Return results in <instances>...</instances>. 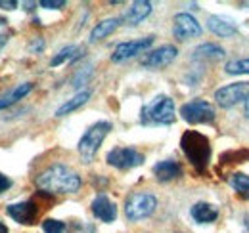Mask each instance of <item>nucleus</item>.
<instances>
[{
    "label": "nucleus",
    "instance_id": "obj_1",
    "mask_svg": "<svg viewBox=\"0 0 249 233\" xmlns=\"http://www.w3.org/2000/svg\"><path fill=\"white\" fill-rule=\"evenodd\" d=\"M35 183L38 189L50 195H65V193H75L81 187V176L73 168L65 165H52L46 170L35 178Z\"/></svg>",
    "mask_w": 249,
    "mask_h": 233
},
{
    "label": "nucleus",
    "instance_id": "obj_2",
    "mask_svg": "<svg viewBox=\"0 0 249 233\" xmlns=\"http://www.w3.org/2000/svg\"><path fill=\"white\" fill-rule=\"evenodd\" d=\"M180 147H182V153L186 155V159L192 163V166L197 172H205L209 159H211L209 138H205L203 134H199L196 130H188L180 138Z\"/></svg>",
    "mask_w": 249,
    "mask_h": 233
},
{
    "label": "nucleus",
    "instance_id": "obj_3",
    "mask_svg": "<svg viewBox=\"0 0 249 233\" xmlns=\"http://www.w3.org/2000/svg\"><path fill=\"white\" fill-rule=\"evenodd\" d=\"M177 118L175 101L169 96H156L150 103L142 107L140 122L142 124H173Z\"/></svg>",
    "mask_w": 249,
    "mask_h": 233
},
{
    "label": "nucleus",
    "instance_id": "obj_4",
    "mask_svg": "<svg viewBox=\"0 0 249 233\" xmlns=\"http://www.w3.org/2000/svg\"><path fill=\"white\" fill-rule=\"evenodd\" d=\"M109 130H111V122L100 120V122H94L92 126L83 134V138L79 140V153H81L85 163L92 161L94 155L98 153V149L102 146V142L109 134Z\"/></svg>",
    "mask_w": 249,
    "mask_h": 233
},
{
    "label": "nucleus",
    "instance_id": "obj_5",
    "mask_svg": "<svg viewBox=\"0 0 249 233\" xmlns=\"http://www.w3.org/2000/svg\"><path fill=\"white\" fill-rule=\"evenodd\" d=\"M157 208V199L152 193H130L124 201V216L128 222H138L150 218Z\"/></svg>",
    "mask_w": 249,
    "mask_h": 233
},
{
    "label": "nucleus",
    "instance_id": "obj_6",
    "mask_svg": "<svg viewBox=\"0 0 249 233\" xmlns=\"http://www.w3.org/2000/svg\"><path fill=\"white\" fill-rule=\"evenodd\" d=\"M180 116L188 124H209L215 120V107L205 100H194L180 107Z\"/></svg>",
    "mask_w": 249,
    "mask_h": 233
},
{
    "label": "nucleus",
    "instance_id": "obj_7",
    "mask_svg": "<svg viewBox=\"0 0 249 233\" xmlns=\"http://www.w3.org/2000/svg\"><path fill=\"white\" fill-rule=\"evenodd\" d=\"M109 166H115L119 170H130L144 163V155L132 147H115L106 157Z\"/></svg>",
    "mask_w": 249,
    "mask_h": 233
},
{
    "label": "nucleus",
    "instance_id": "obj_8",
    "mask_svg": "<svg viewBox=\"0 0 249 233\" xmlns=\"http://www.w3.org/2000/svg\"><path fill=\"white\" fill-rule=\"evenodd\" d=\"M249 98V83L248 81H240V83H232L226 86L218 88L215 92V100L222 109H230L240 101H246Z\"/></svg>",
    "mask_w": 249,
    "mask_h": 233
},
{
    "label": "nucleus",
    "instance_id": "obj_9",
    "mask_svg": "<svg viewBox=\"0 0 249 233\" xmlns=\"http://www.w3.org/2000/svg\"><path fill=\"white\" fill-rule=\"evenodd\" d=\"M156 36L150 34V36H144V38H136V40H128V42H121L117 44V48L113 50L111 54V61L113 63H121L130 58H136L138 54H144L146 50H150V46L154 44Z\"/></svg>",
    "mask_w": 249,
    "mask_h": 233
},
{
    "label": "nucleus",
    "instance_id": "obj_10",
    "mask_svg": "<svg viewBox=\"0 0 249 233\" xmlns=\"http://www.w3.org/2000/svg\"><path fill=\"white\" fill-rule=\"evenodd\" d=\"M177 56H178L177 46L165 44V46H161V48H157V50L148 52V54L142 58V67H146V69H161V67H167L169 63H173Z\"/></svg>",
    "mask_w": 249,
    "mask_h": 233
},
{
    "label": "nucleus",
    "instance_id": "obj_11",
    "mask_svg": "<svg viewBox=\"0 0 249 233\" xmlns=\"http://www.w3.org/2000/svg\"><path fill=\"white\" fill-rule=\"evenodd\" d=\"M173 34L178 40H190V38H196L201 34V25L190 14H177L175 25H173Z\"/></svg>",
    "mask_w": 249,
    "mask_h": 233
},
{
    "label": "nucleus",
    "instance_id": "obj_12",
    "mask_svg": "<svg viewBox=\"0 0 249 233\" xmlns=\"http://www.w3.org/2000/svg\"><path fill=\"white\" fill-rule=\"evenodd\" d=\"M8 214L18 222V224H23V226H31L35 224L36 216H38V204L35 201H23V203H14L8 204Z\"/></svg>",
    "mask_w": 249,
    "mask_h": 233
},
{
    "label": "nucleus",
    "instance_id": "obj_13",
    "mask_svg": "<svg viewBox=\"0 0 249 233\" xmlns=\"http://www.w3.org/2000/svg\"><path fill=\"white\" fill-rule=\"evenodd\" d=\"M92 214L98 220L111 224L117 218V206H115V203L109 201V197L106 193H98L92 201Z\"/></svg>",
    "mask_w": 249,
    "mask_h": 233
},
{
    "label": "nucleus",
    "instance_id": "obj_14",
    "mask_svg": "<svg viewBox=\"0 0 249 233\" xmlns=\"http://www.w3.org/2000/svg\"><path fill=\"white\" fill-rule=\"evenodd\" d=\"M150 14H152V2H148V0H136V2H132L130 8L126 10V14L123 16V21H124V25H128V27H136V25H140Z\"/></svg>",
    "mask_w": 249,
    "mask_h": 233
},
{
    "label": "nucleus",
    "instance_id": "obj_15",
    "mask_svg": "<svg viewBox=\"0 0 249 233\" xmlns=\"http://www.w3.org/2000/svg\"><path fill=\"white\" fill-rule=\"evenodd\" d=\"M207 27L211 33H215L217 36H234L238 33V25L232 17H226V16H209L207 19Z\"/></svg>",
    "mask_w": 249,
    "mask_h": 233
},
{
    "label": "nucleus",
    "instance_id": "obj_16",
    "mask_svg": "<svg viewBox=\"0 0 249 233\" xmlns=\"http://www.w3.org/2000/svg\"><path fill=\"white\" fill-rule=\"evenodd\" d=\"M190 214H192L194 222H197V224H211L218 218L217 206L211 203H203V201L194 204L190 208Z\"/></svg>",
    "mask_w": 249,
    "mask_h": 233
},
{
    "label": "nucleus",
    "instance_id": "obj_17",
    "mask_svg": "<svg viewBox=\"0 0 249 233\" xmlns=\"http://www.w3.org/2000/svg\"><path fill=\"white\" fill-rule=\"evenodd\" d=\"M182 174V166L177 163V161H159L156 166H154V176H156L159 182H171L175 178Z\"/></svg>",
    "mask_w": 249,
    "mask_h": 233
},
{
    "label": "nucleus",
    "instance_id": "obj_18",
    "mask_svg": "<svg viewBox=\"0 0 249 233\" xmlns=\"http://www.w3.org/2000/svg\"><path fill=\"white\" fill-rule=\"evenodd\" d=\"M31 90H33L31 83H23V84H18L16 88H12L8 94H2V96H0V111H2V109H8V107H12L14 103H18L19 100H23Z\"/></svg>",
    "mask_w": 249,
    "mask_h": 233
},
{
    "label": "nucleus",
    "instance_id": "obj_19",
    "mask_svg": "<svg viewBox=\"0 0 249 233\" xmlns=\"http://www.w3.org/2000/svg\"><path fill=\"white\" fill-rule=\"evenodd\" d=\"M89 100H90V92H89V90H83V92L75 94L71 100H67V101L63 103L62 107L56 109V116H65V115H69V113H73L75 109H79L81 105H85Z\"/></svg>",
    "mask_w": 249,
    "mask_h": 233
},
{
    "label": "nucleus",
    "instance_id": "obj_20",
    "mask_svg": "<svg viewBox=\"0 0 249 233\" xmlns=\"http://www.w3.org/2000/svg\"><path fill=\"white\" fill-rule=\"evenodd\" d=\"M119 23H121V19H119V17H109V19L100 21V23L90 31V42H98V40H102V38L109 36L113 31L119 27Z\"/></svg>",
    "mask_w": 249,
    "mask_h": 233
},
{
    "label": "nucleus",
    "instance_id": "obj_21",
    "mask_svg": "<svg viewBox=\"0 0 249 233\" xmlns=\"http://www.w3.org/2000/svg\"><path fill=\"white\" fill-rule=\"evenodd\" d=\"M220 58H224V50L218 44H201L192 54V59H196V61H207V59H220Z\"/></svg>",
    "mask_w": 249,
    "mask_h": 233
},
{
    "label": "nucleus",
    "instance_id": "obj_22",
    "mask_svg": "<svg viewBox=\"0 0 249 233\" xmlns=\"http://www.w3.org/2000/svg\"><path fill=\"white\" fill-rule=\"evenodd\" d=\"M81 54H83V50L81 48H77V46H65L62 48L54 58L50 59V67H58V65H62L65 61H75L77 58H81Z\"/></svg>",
    "mask_w": 249,
    "mask_h": 233
},
{
    "label": "nucleus",
    "instance_id": "obj_23",
    "mask_svg": "<svg viewBox=\"0 0 249 233\" xmlns=\"http://www.w3.org/2000/svg\"><path fill=\"white\" fill-rule=\"evenodd\" d=\"M230 185L234 187V191L238 193V197L242 199H249V176L236 172L230 178Z\"/></svg>",
    "mask_w": 249,
    "mask_h": 233
},
{
    "label": "nucleus",
    "instance_id": "obj_24",
    "mask_svg": "<svg viewBox=\"0 0 249 233\" xmlns=\"http://www.w3.org/2000/svg\"><path fill=\"white\" fill-rule=\"evenodd\" d=\"M249 161V149H234V151H226L220 155V163L222 165H230V163H246Z\"/></svg>",
    "mask_w": 249,
    "mask_h": 233
},
{
    "label": "nucleus",
    "instance_id": "obj_25",
    "mask_svg": "<svg viewBox=\"0 0 249 233\" xmlns=\"http://www.w3.org/2000/svg\"><path fill=\"white\" fill-rule=\"evenodd\" d=\"M224 71L228 75H249V58L232 59L224 65Z\"/></svg>",
    "mask_w": 249,
    "mask_h": 233
},
{
    "label": "nucleus",
    "instance_id": "obj_26",
    "mask_svg": "<svg viewBox=\"0 0 249 233\" xmlns=\"http://www.w3.org/2000/svg\"><path fill=\"white\" fill-rule=\"evenodd\" d=\"M42 230H44V233H63L65 232V224L60 220H54V218H46L42 222Z\"/></svg>",
    "mask_w": 249,
    "mask_h": 233
},
{
    "label": "nucleus",
    "instance_id": "obj_27",
    "mask_svg": "<svg viewBox=\"0 0 249 233\" xmlns=\"http://www.w3.org/2000/svg\"><path fill=\"white\" fill-rule=\"evenodd\" d=\"M92 75V65H87L85 67V71H79L77 75H75V79H73V88H81L83 86V83H87V79Z\"/></svg>",
    "mask_w": 249,
    "mask_h": 233
},
{
    "label": "nucleus",
    "instance_id": "obj_28",
    "mask_svg": "<svg viewBox=\"0 0 249 233\" xmlns=\"http://www.w3.org/2000/svg\"><path fill=\"white\" fill-rule=\"evenodd\" d=\"M38 4L40 8H46V10H62L67 2L65 0H40Z\"/></svg>",
    "mask_w": 249,
    "mask_h": 233
},
{
    "label": "nucleus",
    "instance_id": "obj_29",
    "mask_svg": "<svg viewBox=\"0 0 249 233\" xmlns=\"http://www.w3.org/2000/svg\"><path fill=\"white\" fill-rule=\"evenodd\" d=\"M10 185H12V180H10L8 176H4L2 172H0V193H2V191H6Z\"/></svg>",
    "mask_w": 249,
    "mask_h": 233
},
{
    "label": "nucleus",
    "instance_id": "obj_30",
    "mask_svg": "<svg viewBox=\"0 0 249 233\" xmlns=\"http://www.w3.org/2000/svg\"><path fill=\"white\" fill-rule=\"evenodd\" d=\"M0 8L2 10H16L18 2H14V0H0Z\"/></svg>",
    "mask_w": 249,
    "mask_h": 233
},
{
    "label": "nucleus",
    "instance_id": "obj_31",
    "mask_svg": "<svg viewBox=\"0 0 249 233\" xmlns=\"http://www.w3.org/2000/svg\"><path fill=\"white\" fill-rule=\"evenodd\" d=\"M44 48V42H42V38H35L31 42V52H40Z\"/></svg>",
    "mask_w": 249,
    "mask_h": 233
},
{
    "label": "nucleus",
    "instance_id": "obj_32",
    "mask_svg": "<svg viewBox=\"0 0 249 233\" xmlns=\"http://www.w3.org/2000/svg\"><path fill=\"white\" fill-rule=\"evenodd\" d=\"M0 233H8V228H6L2 222H0Z\"/></svg>",
    "mask_w": 249,
    "mask_h": 233
},
{
    "label": "nucleus",
    "instance_id": "obj_33",
    "mask_svg": "<svg viewBox=\"0 0 249 233\" xmlns=\"http://www.w3.org/2000/svg\"><path fill=\"white\" fill-rule=\"evenodd\" d=\"M246 116L249 118V98L246 100Z\"/></svg>",
    "mask_w": 249,
    "mask_h": 233
},
{
    "label": "nucleus",
    "instance_id": "obj_34",
    "mask_svg": "<svg viewBox=\"0 0 249 233\" xmlns=\"http://www.w3.org/2000/svg\"><path fill=\"white\" fill-rule=\"evenodd\" d=\"M246 226H248V228H249V214H248V216H246Z\"/></svg>",
    "mask_w": 249,
    "mask_h": 233
}]
</instances>
